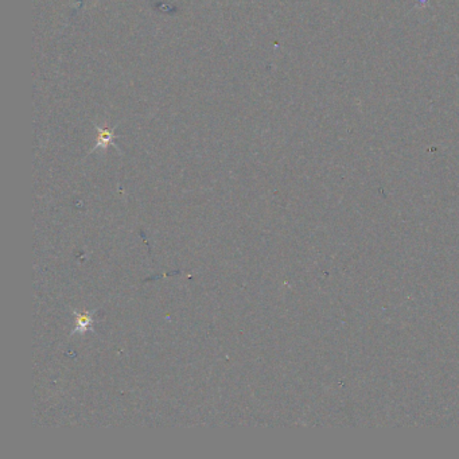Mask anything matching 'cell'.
I'll return each instance as SVG.
<instances>
[{
	"label": "cell",
	"mask_w": 459,
	"mask_h": 459,
	"mask_svg": "<svg viewBox=\"0 0 459 459\" xmlns=\"http://www.w3.org/2000/svg\"><path fill=\"white\" fill-rule=\"evenodd\" d=\"M92 312H84L76 315V324H74V333H84L92 327Z\"/></svg>",
	"instance_id": "obj_1"
}]
</instances>
